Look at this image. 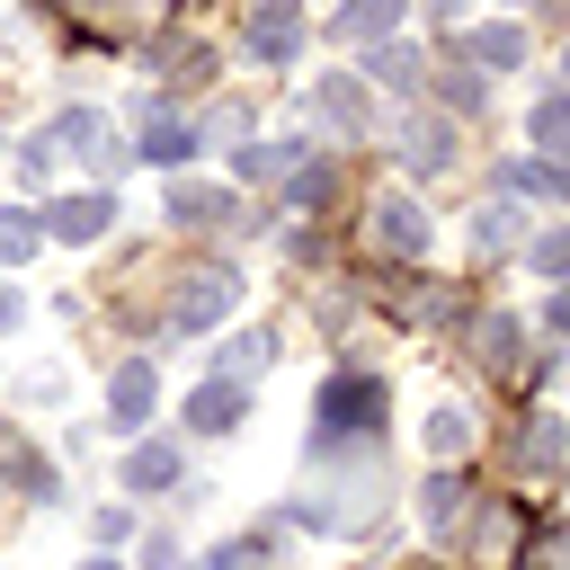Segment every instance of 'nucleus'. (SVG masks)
<instances>
[{"label":"nucleus","instance_id":"nucleus-1","mask_svg":"<svg viewBox=\"0 0 570 570\" xmlns=\"http://www.w3.org/2000/svg\"><path fill=\"white\" fill-rule=\"evenodd\" d=\"M383 436V383L374 374H330L321 383V445H374Z\"/></svg>","mask_w":570,"mask_h":570},{"label":"nucleus","instance_id":"nucleus-2","mask_svg":"<svg viewBox=\"0 0 570 570\" xmlns=\"http://www.w3.org/2000/svg\"><path fill=\"white\" fill-rule=\"evenodd\" d=\"M232 303H240V276H232V267H196L187 294L169 303V321H178V330H205V321H223Z\"/></svg>","mask_w":570,"mask_h":570},{"label":"nucleus","instance_id":"nucleus-3","mask_svg":"<svg viewBox=\"0 0 570 570\" xmlns=\"http://www.w3.org/2000/svg\"><path fill=\"white\" fill-rule=\"evenodd\" d=\"M169 214H178L187 232H205V223H240V205H232L223 187H196V178H178V187H169Z\"/></svg>","mask_w":570,"mask_h":570},{"label":"nucleus","instance_id":"nucleus-4","mask_svg":"<svg viewBox=\"0 0 570 570\" xmlns=\"http://www.w3.org/2000/svg\"><path fill=\"white\" fill-rule=\"evenodd\" d=\"M107 223H116V205H107V196H62V205L45 214V232H53V240H98Z\"/></svg>","mask_w":570,"mask_h":570},{"label":"nucleus","instance_id":"nucleus-5","mask_svg":"<svg viewBox=\"0 0 570 570\" xmlns=\"http://www.w3.org/2000/svg\"><path fill=\"white\" fill-rule=\"evenodd\" d=\"M401 160H410V169H445V160H454V125H445V116H410Z\"/></svg>","mask_w":570,"mask_h":570},{"label":"nucleus","instance_id":"nucleus-6","mask_svg":"<svg viewBox=\"0 0 570 570\" xmlns=\"http://www.w3.org/2000/svg\"><path fill=\"white\" fill-rule=\"evenodd\" d=\"M374 232H383V249H410V258L428 249V214H419L410 196H383V205H374Z\"/></svg>","mask_w":570,"mask_h":570},{"label":"nucleus","instance_id":"nucleus-7","mask_svg":"<svg viewBox=\"0 0 570 570\" xmlns=\"http://www.w3.org/2000/svg\"><path fill=\"white\" fill-rule=\"evenodd\" d=\"M517 240H525V214H517V205H481V223H472V249H481V258H508Z\"/></svg>","mask_w":570,"mask_h":570},{"label":"nucleus","instance_id":"nucleus-8","mask_svg":"<svg viewBox=\"0 0 570 570\" xmlns=\"http://www.w3.org/2000/svg\"><path fill=\"white\" fill-rule=\"evenodd\" d=\"M151 392H160V383H151V365H142V356H134V365H116V392H107V401H116V428L151 419Z\"/></svg>","mask_w":570,"mask_h":570},{"label":"nucleus","instance_id":"nucleus-9","mask_svg":"<svg viewBox=\"0 0 570 570\" xmlns=\"http://www.w3.org/2000/svg\"><path fill=\"white\" fill-rule=\"evenodd\" d=\"M240 419V383H205L196 401H187V428H205V436H223Z\"/></svg>","mask_w":570,"mask_h":570},{"label":"nucleus","instance_id":"nucleus-10","mask_svg":"<svg viewBox=\"0 0 570 570\" xmlns=\"http://www.w3.org/2000/svg\"><path fill=\"white\" fill-rule=\"evenodd\" d=\"M178 481V445H134L125 454V490H169Z\"/></svg>","mask_w":570,"mask_h":570},{"label":"nucleus","instance_id":"nucleus-11","mask_svg":"<svg viewBox=\"0 0 570 570\" xmlns=\"http://www.w3.org/2000/svg\"><path fill=\"white\" fill-rule=\"evenodd\" d=\"M463 499H472V490H463V472H436V481L419 490V517L445 534V525H463Z\"/></svg>","mask_w":570,"mask_h":570},{"label":"nucleus","instance_id":"nucleus-12","mask_svg":"<svg viewBox=\"0 0 570 570\" xmlns=\"http://www.w3.org/2000/svg\"><path fill=\"white\" fill-rule=\"evenodd\" d=\"M142 151H151V160H187V125H178L160 98L142 107Z\"/></svg>","mask_w":570,"mask_h":570},{"label":"nucleus","instance_id":"nucleus-13","mask_svg":"<svg viewBox=\"0 0 570 570\" xmlns=\"http://www.w3.org/2000/svg\"><path fill=\"white\" fill-rule=\"evenodd\" d=\"M392 18H401V0H347V9H338V36H347V45H374Z\"/></svg>","mask_w":570,"mask_h":570},{"label":"nucleus","instance_id":"nucleus-14","mask_svg":"<svg viewBox=\"0 0 570 570\" xmlns=\"http://www.w3.org/2000/svg\"><path fill=\"white\" fill-rule=\"evenodd\" d=\"M463 53H472V62H481V71H508V62H517V53H525V36H517V27H481V36H472V45H463Z\"/></svg>","mask_w":570,"mask_h":570},{"label":"nucleus","instance_id":"nucleus-15","mask_svg":"<svg viewBox=\"0 0 570 570\" xmlns=\"http://www.w3.org/2000/svg\"><path fill=\"white\" fill-rule=\"evenodd\" d=\"M552 454H561V419H525V436H517V463L552 472Z\"/></svg>","mask_w":570,"mask_h":570},{"label":"nucleus","instance_id":"nucleus-16","mask_svg":"<svg viewBox=\"0 0 570 570\" xmlns=\"http://www.w3.org/2000/svg\"><path fill=\"white\" fill-rule=\"evenodd\" d=\"M321 116L356 134V125H365V89H347V80H321Z\"/></svg>","mask_w":570,"mask_h":570},{"label":"nucleus","instance_id":"nucleus-17","mask_svg":"<svg viewBox=\"0 0 570 570\" xmlns=\"http://www.w3.org/2000/svg\"><path fill=\"white\" fill-rule=\"evenodd\" d=\"M499 187H525V196H561V169H552V160H508V169H499Z\"/></svg>","mask_w":570,"mask_h":570},{"label":"nucleus","instance_id":"nucleus-18","mask_svg":"<svg viewBox=\"0 0 570 570\" xmlns=\"http://www.w3.org/2000/svg\"><path fill=\"white\" fill-rule=\"evenodd\" d=\"M481 365L490 374H517V321H481Z\"/></svg>","mask_w":570,"mask_h":570},{"label":"nucleus","instance_id":"nucleus-19","mask_svg":"<svg viewBox=\"0 0 570 570\" xmlns=\"http://www.w3.org/2000/svg\"><path fill=\"white\" fill-rule=\"evenodd\" d=\"M267 347H276V338H267V330H249V338H232V347H223L214 365H223V374L240 383V374H258V365H267Z\"/></svg>","mask_w":570,"mask_h":570},{"label":"nucleus","instance_id":"nucleus-20","mask_svg":"<svg viewBox=\"0 0 570 570\" xmlns=\"http://www.w3.org/2000/svg\"><path fill=\"white\" fill-rule=\"evenodd\" d=\"M463 445H472V419L463 410H436L428 419V454H463Z\"/></svg>","mask_w":570,"mask_h":570},{"label":"nucleus","instance_id":"nucleus-21","mask_svg":"<svg viewBox=\"0 0 570 570\" xmlns=\"http://www.w3.org/2000/svg\"><path fill=\"white\" fill-rule=\"evenodd\" d=\"M205 570H267V534H240V543H223Z\"/></svg>","mask_w":570,"mask_h":570},{"label":"nucleus","instance_id":"nucleus-22","mask_svg":"<svg viewBox=\"0 0 570 570\" xmlns=\"http://www.w3.org/2000/svg\"><path fill=\"white\" fill-rule=\"evenodd\" d=\"M534 142L561 151V98H552V89H543V107H534Z\"/></svg>","mask_w":570,"mask_h":570},{"label":"nucleus","instance_id":"nucleus-23","mask_svg":"<svg viewBox=\"0 0 570 570\" xmlns=\"http://www.w3.org/2000/svg\"><path fill=\"white\" fill-rule=\"evenodd\" d=\"M36 249V223H18V214H0V258H27Z\"/></svg>","mask_w":570,"mask_h":570},{"label":"nucleus","instance_id":"nucleus-24","mask_svg":"<svg viewBox=\"0 0 570 570\" xmlns=\"http://www.w3.org/2000/svg\"><path fill=\"white\" fill-rule=\"evenodd\" d=\"M374 71H383V80H392V89H410V80H419V62H410V53H401V45H392V53H383V62H374Z\"/></svg>","mask_w":570,"mask_h":570},{"label":"nucleus","instance_id":"nucleus-25","mask_svg":"<svg viewBox=\"0 0 570 570\" xmlns=\"http://www.w3.org/2000/svg\"><path fill=\"white\" fill-rule=\"evenodd\" d=\"M142 561H151V570H178V543H169V534H151V543H142Z\"/></svg>","mask_w":570,"mask_h":570},{"label":"nucleus","instance_id":"nucleus-26","mask_svg":"<svg viewBox=\"0 0 570 570\" xmlns=\"http://www.w3.org/2000/svg\"><path fill=\"white\" fill-rule=\"evenodd\" d=\"M9 321H18V294H9V285H0V330H9Z\"/></svg>","mask_w":570,"mask_h":570},{"label":"nucleus","instance_id":"nucleus-27","mask_svg":"<svg viewBox=\"0 0 570 570\" xmlns=\"http://www.w3.org/2000/svg\"><path fill=\"white\" fill-rule=\"evenodd\" d=\"M89 570H125V561H89Z\"/></svg>","mask_w":570,"mask_h":570}]
</instances>
